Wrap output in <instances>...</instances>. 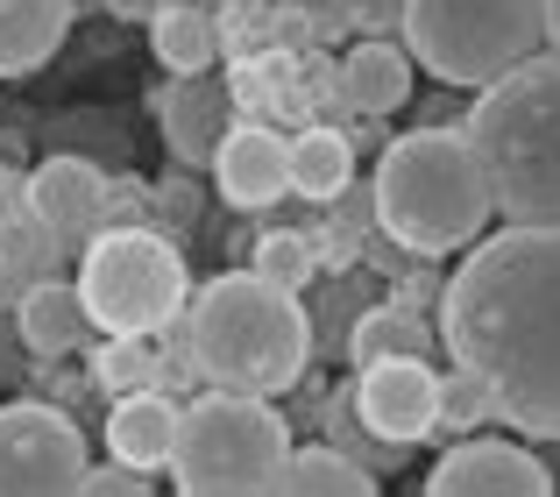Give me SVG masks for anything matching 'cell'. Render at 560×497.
<instances>
[{"mask_svg":"<svg viewBox=\"0 0 560 497\" xmlns=\"http://www.w3.org/2000/svg\"><path fill=\"white\" fill-rule=\"evenodd\" d=\"M468 142L504 221H560V50L518 57L504 79L476 85Z\"/></svg>","mask_w":560,"mask_h":497,"instance_id":"4","label":"cell"},{"mask_svg":"<svg viewBox=\"0 0 560 497\" xmlns=\"http://www.w3.org/2000/svg\"><path fill=\"white\" fill-rule=\"evenodd\" d=\"M191 193H199L191 178H164V185H156V207H164L171 221H191Z\"/></svg>","mask_w":560,"mask_h":497,"instance_id":"29","label":"cell"},{"mask_svg":"<svg viewBox=\"0 0 560 497\" xmlns=\"http://www.w3.org/2000/svg\"><path fill=\"white\" fill-rule=\"evenodd\" d=\"M79 299L100 334H156L185 313L191 270L156 228H100L79 242Z\"/></svg>","mask_w":560,"mask_h":497,"instance_id":"7","label":"cell"},{"mask_svg":"<svg viewBox=\"0 0 560 497\" xmlns=\"http://www.w3.org/2000/svg\"><path fill=\"white\" fill-rule=\"evenodd\" d=\"M313 270H319V248H313V235H299V228H270V235L256 242V277H270V285L305 291Z\"/></svg>","mask_w":560,"mask_h":497,"instance_id":"25","label":"cell"},{"mask_svg":"<svg viewBox=\"0 0 560 497\" xmlns=\"http://www.w3.org/2000/svg\"><path fill=\"white\" fill-rule=\"evenodd\" d=\"M291 455V419L256 391H220L191 398L178 413L171 448V484L185 497H277Z\"/></svg>","mask_w":560,"mask_h":497,"instance_id":"5","label":"cell"},{"mask_svg":"<svg viewBox=\"0 0 560 497\" xmlns=\"http://www.w3.org/2000/svg\"><path fill=\"white\" fill-rule=\"evenodd\" d=\"M228 100H234V114H256L262 122V107H270V85H262V65H234L228 71Z\"/></svg>","mask_w":560,"mask_h":497,"instance_id":"28","label":"cell"},{"mask_svg":"<svg viewBox=\"0 0 560 497\" xmlns=\"http://www.w3.org/2000/svg\"><path fill=\"white\" fill-rule=\"evenodd\" d=\"M547 43L560 50V0H547Z\"/></svg>","mask_w":560,"mask_h":497,"instance_id":"30","label":"cell"},{"mask_svg":"<svg viewBox=\"0 0 560 497\" xmlns=\"http://www.w3.org/2000/svg\"><path fill=\"white\" fill-rule=\"evenodd\" d=\"M14 327H22L28 356H43V362L71 356V348H85V342L100 334L93 313H85V299H79V285H65V277H43V285H28L22 299H14Z\"/></svg>","mask_w":560,"mask_h":497,"instance_id":"15","label":"cell"},{"mask_svg":"<svg viewBox=\"0 0 560 497\" xmlns=\"http://www.w3.org/2000/svg\"><path fill=\"white\" fill-rule=\"evenodd\" d=\"M341 100L348 107H362V114H397L411 100V50H397V43H355L348 50V65H341Z\"/></svg>","mask_w":560,"mask_h":497,"instance_id":"17","label":"cell"},{"mask_svg":"<svg viewBox=\"0 0 560 497\" xmlns=\"http://www.w3.org/2000/svg\"><path fill=\"white\" fill-rule=\"evenodd\" d=\"M327 441L341 448V455H355L362 470H390V462H405V455H411V448H390V441H376V434L355 419V384H341V391L327 398Z\"/></svg>","mask_w":560,"mask_h":497,"instance_id":"24","label":"cell"},{"mask_svg":"<svg viewBox=\"0 0 560 497\" xmlns=\"http://www.w3.org/2000/svg\"><path fill=\"white\" fill-rule=\"evenodd\" d=\"M185 342H191V370L206 384L277 398L313 362V320H305L299 291L270 285L256 270H228L185 299Z\"/></svg>","mask_w":560,"mask_h":497,"instance_id":"2","label":"cell"},{"mask_svg":"<svg viewBox=\"0 0 560 497\" xmlns=\"http://www.w3.org/2000/svg\"><path fill=\"white\" fill-rule=\"evenodd\" d=\"M213 185H220V199L242 207V213L277 207V199L291 193V142L277 136L270 122H256V114H234V128L213 150Z\"/></svg>","mask_w":560,"mask_h":497,"instance_id":"12","label":"cell"},{"mask_svg":"<svg viewBox=\"0 0 560 497\" xmlns=\"http://www.w3.org/2000/svg\"><path fill=\"white\" fill-rule=\"evenodd\" d=\"M22 207L36 213L43 228H50L57 242H93L100 228H107V207H114V185H107V171L93 164V157H71V150H57V157H43L36 171H28V185H22Z\"/></svg>","mask_w":560,"mask_h":497,"instance_id":"10","label":"cell"},{"mask_svg":"<svg viewBox=\"0 0 560 497\" xmlns=\"http://www.w3.org/2000/svg\"><path fill=\"white\" fill-rule=\"evenodd\" d=\"M178 413L185 405L171 391L142 384V391H121L107 413V455L128 462V470H171V448H178Z\"/></svg>","mask_w":560,"mask_h":497,"instance_id":"14","label":"cell"},{"mask_svg":"<svg viewBox=\"0 0 560 497\" xmlns=\"http://www.w3.org/2000/svg\"><path fill=\"white\" fill-rule=\"evenodd\" d=\"M150 50L164 57L171 71H206L220 57V22L206 8H191V0H164V8L150 14Z\"/></svg>","mask_w":560,"mask_h":497,"instance_id":"22","label":"cell"},{"mask_svg":"<svg viewBox=\"0 0 560 497\" xmlns=\"http://www.w3.org/2000/svg\"><path fill=\"white\" fill-rule=\"evenodd\" d=\"M65 256H71V242H57L28 207L14 221H0V305H14L43 277H65Z\"/></svg>","mask_w":560,"mask_h":497,"instance_id":"18","label":"cell"},{"mask_svg":"<svg viewBox=\"0 0 560 497\" xmlns=\"http://www.w3.org/2000/svg\"><path fill=\"white\" fill-rule=\"evenodd\" d=\"M277 497H376V470H362V462L341 455L334 441L291 448L284 455V490Z\"/></svg>","mask_w":560,"mask_h":497,"instance_id":"21","label":"cell"},{"mask_svg":"<svg viewBox=\"0 0 560 497\" xmlns=\"http://www.w3.org/2000/svg\"><path fill=\"white\" fill-rule=\"evenodd\" d=\"M411 65H425L440 85L504 79L518 57L547 50V0H397Z\"/></svg>","mask_w":560,"mask_h":497,"instance_id":"6","label":"cell"},{"mask_svg":"<svg viewBox=\"0 0 560 497\" xmlns=\"http://www.w3.org/2000/svg\"><path fill=\"white\" fill-rule=\"evenodd\" d=\"M164 377V356L150 348V334H100L93 348V384L107 391V398H121V391H142Z\"/></svg>","mask_w":560,"mask_h":497,"instance_id":"23","label":"cell"},{"mask_svg":"<svg viewBox=\"0 0 560 497\" xmlns=\"http://www.w3.org/2000/svg\"><path fill=\"white\" fill-rule=\"evenodd\" d=\"M355 419L390 448H419L440 434V370L433 356H383L355 377Z\"/></svg>","mask_w":560,"mask_h":497,"instance_id":"9","label":"cell"},{"mask_svg":"<svg viewBox=\"0 0 560 497\" xmlns=\"http://www.w3.org/2000/svg\"><path fill=\"white\" fill-rule=\"evenodd\" d=\"M71 497H150V484H142V470H128V462H107V470L85 462V476H79Z\"/></svg>","mask_w":560,"mask_h":497,"instance_id":"27","label":"cell"},{"mask_svg":"<svg viewBox=\"0 0 560 497\" xmlns=\"http://www.w3.org/2000/svg\"><path fill=\"white\" fill-rule=\"evenodd\" d=\"M71 36V0H0V79L50 65Z\"/></svg>","mask_w":560,"mask_h":497,"instance_id":"16","label":"cell"},{"mask_svg":"<svg viewBox=\"0 0 560 497\" xmlns=\"http://www.w3.org/2000/svg\"><path fill=\"white\" fill-rule=\"evenodd\" d=\"M482 419H497L490 391H482L476 377L454 362V377H440V434H476Z\"/></svg>","mask_w":560,"mask_h":497,"instance_id":"26","label":"cell"},{"mask_svg":"<svg viewBox=\"0 0 560 497\" xmlns=\"http://www.w3.org/2000/svg\"><path fill=\"white\" fill-rule=\"evenodd\" d=\"M440 342L497 419L560 441V221H504L468 242L454 285H440Z\"/></svg>","mask_w":560,"mask_h":497,"instance_id":"1","label":"cell"},{"mask_svg":"<svg viewBox=\"0 0 560 497\" xmlns=\"http://www.w3.org/2000/svg\"><path fill=\"white\" fill-rule=\"evenodd\" d=\"M156 114H164V142L185 171H206L220 150V136L234 128V100L228 79H206V71H178V79L156 93Z\"/></svg>","mask_w":560,"mask_h":497,"instance_id":"13","label":"cell"},{"mask_svg":"<svg viewBox=\"0 0 560 497\" xmlns=\"http://www.w3.org/2000/svg\"><path fill=\"white\" fill-rule=\"evenodd\" d=\"M370 199H376V235L411 248L419 263H440L454 248H468L497 213L468 128H440V122H425L419 136L383 142Z\"/></svg>","mask_w":560,"mask_h":497,"instance_id":"3","label":"cell"},{"mask_svg":"<svg viewBox=\"0 0 560 497\" xmlns=\"http://www.w3.org/2000/svg\"><path fill=\"white\" fill-rule=\"evenodd\" d=\"M440 348V320L411 313V305H362L355 327H348V362H383V356H433Z\"/></svg>","mask_w":560,"mask_h":497,"instance_id":"19","label":"cell"},{"mask_svg":"<svg viewBox=\"0 0 560 497\" xmlns=\"http://www.w3.org/2000/svg\"><path fill=\"white\" fill-rule=\"evenodd\" d=\"M348 178H355V136L348 128H305V136H291V199L327 207Z\"/></svg>","mask_w":560,"mask_h":497,"instance_id":"20","label":"cell"},{"mask_svg":"<svg viewBox=\"0 0 560 497\" xmlns=\"http://www.w3.org/2000/svg\"><path fill=\"white\" fill-rule=\"evenodd\" d=\"M85 476V434L57 405H0V497H71Z\"/></svg>","mask_w":560,"mask_h":497,"instance_id":"8","label":"cell"},{"mask_svg":"<svg viewBox=\"0 0 560 497\" xmlns=\"http://www.w3.org/2000/svg\"><path fill=\"white\" fill-rule=\"evenodd\" d=\"M553 470L518 441H454L425 476V497H547Z\"/></svg>","mask_w":560,"mask_h":497,"instance_id":"11","label":"cell"}]
</instances>
